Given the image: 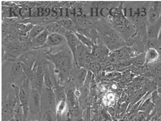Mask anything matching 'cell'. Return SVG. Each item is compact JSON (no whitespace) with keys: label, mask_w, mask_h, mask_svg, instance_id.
Instances as JSON below:
<instances>
[{"label":"cell","mask_w":161,"mask_h":121,"mask_svg":"<svg viewBox=\"0 0 161 121\" xmlns=\"http://www.w3.org/2000/svg\"><path fill=\"white\" fill-rule=\"evenodd\" d=\"M30 81L25 79L20 85L18 92V100L23 108L25 118L29 114V104L31 95V87H29Z\"/></svg>","instance_id":"obj_1"},{"label":"cell","mask_w":161,"mask_h":121,"mask_svg":"<svg viewBox=\"0 0 161 121\" xmlns=\"http://www.w3.org/2000/svg\"><path fill=\"white\" fill-rule=\"evenodd\" d=\"M51 60L53 62L55 68L58 72L64 74L69 72L71 69V60L69 56L67 55L65 52L61 51L57 54L49 56Z\"/></svg>","instance_id":"obj_2"},{"label":"cell","mask_w":161,"mask_h":121,"mask_svg":"<svg viewBox=\"0 0 161 121\" xmlns=\"http://www.w3.org/2000/svg\"><path fill=\"white\" fill-rule=\"evenodd\" d=\"M105 45L110 50H116L122 48L123 39L113 29L105 31L102 34Z\"/></svg>","instance_id":"obj_3"},{"label":"cell","mask_w":161,"mask_h":121,"mask_svg":"<svg viewBox=\"0 0 161 121\" xmlns=\"http://www.w3.org/2000/svg\"><path fill=\"white\" fill-rule=\"evenodd\" d=\"M41 93L36 88L32 87L31 89L29 104V112L33 115H36L40 110L41 104Z\"/></svg>","instance_id":"obj_4"},{"label":"cell","mask_w":161,"mask_h":121,"mask_svg":"<svg viewBox=\"0 0 161 121\" xmlns=\"http://www.w3.org/2000/svg\"><path fill=\"white\" fill-rule=\"evenodd\" d=\"M161 15V2H155L150 6L147 12V24L153 25Z\"/></svg>","instance_id":"obj_5"},{"label":"cell","mask_w":161,"mask_h":121,"mask_svg":"<svg viewBox=\"0 0 161 121\" xmlns=\"http://www.w3.org/2000/svg\"><path fill=\"white\" fill-rule=\"evenodd\" d=\"M91 54L95 57L97 62L102 63L108 59L109 55V49L105 45H94Z\"/></svg>","instance_id":"obj_6"},{"label":"cell","mask_w":161,"mask_h":121,"mask_svg":"<svg viewBox=\"0 0 161 121\" xmlns=\"http://www.w3.org/2000/svg\"><path fill=\"white\" fill-rule=\"evenodd\" d=\"M43 103L47 108V109H51L53 112H56L57 102H56V96L54 94L53 89L48 88L46 87L43 88Z\"/></svg>","instance_id":"obj_7"},{"label":"cell","mask_w":161,"mask_h":121,"mask_svg":"<svg viewBox=\"0 0 161 121\" xmlns=\"http://www.w3.org/2000/svg\"><path fill=\"white\" fill-rule=\"evenodd\" d=\"M16 101H7L2 104V121H9L14 116Z\"/></svg>","instance_id":"obj_8"},{"label":"cell","mask_w":161,"mask_h":121,"mask_svg":"<svg viewBox=\"0 0 161 121\" xmlns=\"http://www.w3.org/2000/svg\"><path fill=\"white\" fill-rule=\"evenodd\" d=\"M3 50L5 52V55L7 57L14 59L21 56L20 55L23 52L14 41L6 43L3 45Z\"/></svg>","instance_id":"obj_9"},{"label":"cell","mask_w":161,"mask_h":121,"mask_svg":"<svg viewBox=\"0 0 161 121\" xmlns=\"http://www.w3.org/2000/svg\"><path fill=\"white\" fill-rule=\"evenodd\" d=\"M64 36L66 40L68 46L72 53L74 60L75 61L76 55V49L80 41L76 37L74 32L71 31H66L64 33Z\"/></svg>","instance_id":"obj_10"},{"label":"cell","mask_w":161,"mask_h":121,"mask_svg":"<svg viewBox=\"0 0 161 121\" xmlns=\"http://www.w3.org/2000/svg\"><path fill=\"white\" fill-rule=\"evenodd\" d=\"M12 76L14 80L22 83L27 78L24 74L21 62L15 61L13 63L11 68Z\"/></svg>","instance_id":"obj_11"},{"label":"cell","mask_w":161,"mask_h":121,"mask_svg":"<svg viewBox=\"0 0 161 121\" xmlns=\"http://www.w3.org/2000/svg\"><path fill=\"white\" fill-rule=\"evenodd\" d=\"M161 28V15L160 18L153 25L147 24L146 32L148 39H158Z\"/></svg>","instance_id":"obj_12"},{"label":"cell","mask_w":161,"mask_h":121,"mask_svg":"<svg viewBox=\"0 0 161 121\" xmlns=\"http://www.w3.org/2000/svg\"><path fill=\"white\" fill-rule=\"evenodd\" d=\"M85 45L80 41L76 49V55H75V61L76 65H79L80 67L82 61L87 52V49Z\"/></svg>","instance_id":"obj_13"},{"label":"cell","mask_w":161,"mask_h":121,"mask_svg":"<svg viewBox=\"0 0 161 121\" xmlns=\"http://www.w3.org/2000/svg\"><path fill=\"white\" fill-rule=\"evenodd\" d=\"M88 71L86 69L81 67L74 73V78L78 84L82 85L85 83Z\"/></svg>","instance_id":"obj_14"},{"label":"cell","mask_w":161,"mask_h":121,"mask_svg":"<svg viewBox=\"0 0 161 121\" xmlns=\"http://www.w3.org/2000/svg\"><path fill=\"white\" fill-rule=\"evenodd\" d=\"M64 37L59 33L49 34L46 44L50 46H56L61 44L64 41Z\"/></svg>","instance_id":"obj_15"},{"label":"cell","mask_w":161,"mask_h":121,"mask_svg":"<svg viewBox=\"0 0 161 121\" xmlns=\"http://www.w3.org/2000/svg\"><path fill=\"white\" fill-rule=\"evenodd\" d=\"M49 35V33L48 31L45 28L44 30L38 36H36L34 39L31 40L32 44L36 46L43 45L47 42Z\"/></svg>","instance_id":"obj_16"},{"label":"cell","mask_w":161,"mask_h":121,"mask_svg":"<svg viewBox=\"0 0 161 121\" xmlns=\"http://www.w3.org/2000/svg\"><path fill=\"white\" fill-rule=\"evenodd\" d=\"M159 58V54L157 50L148 49L146 52V64L156 62Z\"/></svg>","instance_id":"obj_17"},{"label":"cell","mask_w":161,"mask_h":121,"mask_svg":"<svg viewBox=\"0 0 161 121\" xmlns=\"http://www.w3.org/2000/svg\"><path fill=\"white\" fill-rule=\"evenodd\" d=\"M55 96H56L57 104L62 101H66V92H65L64 87L61 86H58L53 89Z\"/></svg>","instance_id":"obj_18"},{"label":"cell","mask_w":161,"mask_h":121,"mask_svg":"<svg viewBox=\"0 0 161 121\" xmlns=\"http://www.w3.org/2000/svg\"><path fill=\"white\" fill-rule=\"evenodd\" d=\"M19 61L29 67L32 68L35 61L36 60V57L32 54H27L24 56L19 57Z\"/></svg>","instance_id":"obj_19"},{"label":"cell","mask_w":161,"mask_h":121,"mask_svg":"<svg viewBox=\"0 0 161 121\" xmlns=\"http://www.w3.org/2000/svg\"><path fill=\"white\" fill-rule=\"evenodd\" d=\"M154 106L155 105L153 102L152 98H148L142 103L140 108V111H142L150 114L154 108Z\"/></svg>","instance_id":"obj_20"},{"label":"cell","mask_w":161,"mask_h":121,"mask_svg":"<svg viewBox=\"0 0 161 121\" xmlns=\"http://www.w3.org/2000/svg\"><path fill=\"white\" fill-rule=\"evenodd\" d=\"M74 33L80 43L83 44L85 47H87L88 49H89L92 51V49L95 44H93V41L91 40V39L84 36L83 35L81 34L80 33L76 32H74Z\"/></svg>","instance_id":"obj_21"},{"label":"cell","mask_w":161,"mask_h":121,"mask_svg":"<svg viewBox=\"0 0 161 121\" xmlns=\"http://www.w3.org/2000/svg\"><path fill=\"white\" fill-rule=\"evenodd\" d=\"M29 39H27V37H19L18 38L15 39L14 41L17 44L21 51L25 52L29 48V45H30Z\"/></svg>","instance_id":"obj_22"},{"label":"cell","mask_w":161,"mask_h":121,"mask_svg":"<svg viewBox=\"0 0 161 121\" xmlns=\"http://www.w3.org/2000/svg\"><path fill=\"white\" fill-rule=\"evenodd\" d=\"M146 64V52L142 53L132 58V65L138 67H142Z\"/></svg>","instance_id":"obj_23"},{"label":"cell","mask_w":161,"mask_h":121,"mask_svg":"<svg viewBox=\"0 0 161 121\" xmlns=\"http://www.w3.org/2000/svg\"><path fill=\"white\" fill-rule=\"evenodd\" d=\"M66 100L68 106L70 109L76 108V99L75 94L72 90H68L66 92Z\"/></svg>","instance_id":"obj_24"},{"label":"cell","mask_w":161,"mask_h":121,"mask_svg":"<svg viewBox=\"0 0 161 121\" xmlns=\"http://www.w3.org/2000/svg\"><path fill=\"white\" fill-rule=\"evenodd\" d=\"M46 29L48 31L49 34L52 33H59L62 31L63 28L59 24L56 22H52L48 24L46 26Z\"/></svg>","instance_id":"obj_25"},{"label":"cell","mask_w":161,"mask_h":121,"mask_svg":"<svg viewBox=\"0 0 161 121\" xmlns=\"http://www.w3.org/2000/svg\"><path fill=\"white\" fill-rule=\"evenodd\" d=\"M46 27L42 25H36L32 28L29 32V37L32 40L38 36L44 30Z\"/></svg>","instance_id":"obj_26"},{"label":"cell","mask_w":161,"mask_h":121,"mask_svg":"<svg viewBox=\"0 0 161 121\" xmlns=\"http://www.w3.org/2000/svg\"><path fill=\"white\" fill-rule=\"evenodd\" d=\"M153 66V69L150 73L145 74L144 76L146 77H153L156 78L157 77H161V63H157Z\"/></svg>","instance_id":"obj_27"},{"label":"cell","mask_w":161,"mask_h":121,"mask_svg":"<svg viewBox=\"0 0 161 121\" xmlns=\"http://www.w3.org/2000/svg\"><path fill=\"white\" fill-rule=\"evenodd\" d=\"M21 65H22L23 70L24 74H25L27 79H28L31 82L33 83V80H34V76H35L34 71L32 70V68L29 67L26 65H24L23 63H21Z\"/></svg>","instance_id":"obj_28"},{"label":"cell","mask_w":161,"mask_h":121,"mask_svg":"<svg viewBox=\"0 0 161 121\" xmlns=\"http://www.w3.org/2000/svg\"><path fill=\"white\" fill-rule=\"evenodd\" d=\"M43 120L44 121H55L54 112L49 109H45L43 113Z\"/></svg>","instance_id":"obj_29"},{"label":"cell","mask_w":161,"mask_h":121,"mask_svg":"<svg viewBox=\"0 0 161 121\" xmlns=\"http://www.w3.org/2000/svg\"><path fill=\"white\" fill-rule=\"evenodd\" d=\"M88 68L89 69V70L92 73L96 74L99 73L100 72V71L102 70L101 63H100V62H97V61L91 63Z\"/></svg>","instance_id":"obj_30"},{"label":"cell","mask_w":161,"mask_h":121,"mask_svg":"<svg viewBox=\"0 0 161 121\" xmlns=\"http://www.w3.org/2000/svg\"><path fill=\"white\" fill-rule=\"evenodd\" d=\"M66 109V101H62L58 103L56 106V112L58 116L62 115Z\"/></svg>","instance_id":"obj_31"},{"label":"cell","mask_w":161,"mask_h":121,"mask_svg":"<svg viewBox=\"0 0 161 121\" xmlns=\"http://www.w3.org/2000/svg\"><path fill=\"white\" fill-rule=\"evenodd\" d=\"M63 28L69 29L73 26V22L70 18H62L57 22Z\"/></svg>","instance_id":"obj_32"},{"label":"cell","mask_w":161,"mask_h":121,"mask_svg":"<svg viewBox=\"0 0 161 121\" xmlns=\"http://www.w3.org/2000/svg\"><path fill=\"white\" fill-rule=\"evenodd\" d=\"M149 80H150V79L148 78L145 77V76H139L135 79V85H136V87H137L140 88L141 86L144 85Z\"/></svg>","instance_id":"obj_33"},{"label":"cell","mask_w":161,"mask_h":121,"mask_svg":"<svg viewBox=\"0 0 161 121\" xmlns=\"http://www.w3.org/2000/svg\"><path fill=\"white\" fill-rule=\"evenodd\" d=\"M160 43L158 39H148L147 40V46L148 49H154L157 50L160 47Z\"/></svg>","instance_id":"obj_34"},{"label":"cell","mask_w":161,"mask_h":121,"mask_svg":"<svg viewBox=\"0 0 161 121\" xmlns=\"http://www.w3.org/2000/svg\"><path fill=\"white\" fill-rule=\"evenodd\" d=\"M148 113L139 111L135 117V121H146L149 117Z\"/></svg>","instance_id":"obj_35"},{"label":"cell","mask_w":161,"mask_h":121,"mask_svg":"<svg viewBox=\"0 0 161 121\" xmlns=\"http://www.w3.org/2000/svg\"><path fill=\"white\" fill-rule=\"evenodd\" d=\"M10 25L8 24L3 23L2 25V36L4 39L7 36V34L9 30Z\"/></svg>","instance_id":"obj_36"},{"label":"cell","mask_w":161,"mask_h":121,"mask_svg":"<svg viewBox=\"0 0 161 121\" xmlns=\"http://www.w3.org/2000/svg\"><path fill=\"white\" fill-rule=\"evenodd\" d=\"M19 14L22 17H28L31 15V9L28 8H22L19 10Z\"/></svg>","instance_id":"obj_37"},{"label":"cell","mask_w":161,"mask_h":121,"mask_svg":"<svg viewBox=\"0 0 161 121\" xmlns=\"http://www.w3.org/2000/svg\"><path fill=\"white\" fill-rule=\"evenodd\" d=\"M2 15H5L6 17H10L11 15V8L8 7L3 6L2 8Z\"/></svg>","instance_id":"obj_38"},{"label":"cell","mask_w":161,"mask_h":121,"mask_svg":"<svg viewBox=\"0 0 161 121\" xmlns=\"http://www.w3.org/2000/svg\"><path fill=\"white\" fill-rule=\"evenodd\" d=\"M104 71L107 74L109 73H112V72H114L115 70H114V65L111 63L110 65H108L105 68Z\"/></svg>","instance_id":"obj_39"},{"label":"cell","mask_w":161,"mask_h":121,"mask_svg":"<svg viewBox=\"0 0 161 121\" xmlns=\"http://www.w3.org/2000/svg\"><path fill=\"white\" fill-rule=\"evenodd\" d=\"M154 81L157 84V88L161 87V77H157L154 78Z\"/></svg>","instance_id":"obj_40"},{"label":"cell","mask_w":161,"mask_h":121,"mask_svg":"<svg viewBox=\"0 0 161 121\" xmlns=\"http://www.w3.org/2000/svg\"><path fill=\"white\" fill-rule=\"evenodd\" d=\"M39 15V11L38 9L36 8H33L31 9V16H36Z\"/></svg>","instance_id":"obj_41"},{"label":"cell","mask_w":161,"mask_h":121,"mask_svg":"<svg viewBox=\"0 0 161 121\" xmlns=\"http://www.w3.org/2000/svg\"><path fill=\"white\" fill-rule=\"evenodd\" d=\"M108 13V10L106 8H103V9H102L101 10V14L102 15H107Z\"/></svg>","instance_id":"obj_42"},{"label":"cell","mask_w":161,"mask_h":121,"mask_svg":"<svg viewBox=\"0 0 161 121\" xmlns=\"http://www.w3.org/2000/svg\"><path fill=\"white\" fill-rule=\"evenodd\" d=\"M157 51L158 52V54H159V60H160V62L161 63V45H160V47H158V48L157 49Z\"/></svg>","instance_id":"obj_43"},{"label":"cell","mask_w":161,"mask_h":121,"mask_svg":"<svg viewBox=\"0 0 161 121\" xmlns=\"http://www.w3.org/2000/svg\"><path fill=\"white\" fill-rule=\"evenodd\" d=\"M109 113L110 114H111V116H114L115 112H114V110L113 108H110L109 109Z\"/></svg>","instance_id":"obj_44"},{"label":"cell","mask_w":161,"mask_h":121,"mask_svg":"<svg viewBox=\"0 0 161 121\" xmlns=\"http://www.w3.org/2000/svg\"><path fill=\"white\" fill-rule=\"evenodd\" d=\"M158 42L160 43V45H161V29H160L159 34H158Z\"/></svg>","instance_id":"obj_45"},{"label":"cell","mask_w":161,"mask_h":121,"mask_svg":"<svg viewBox=\"0 0 161 121\" xmlns=\"http://www.w3.org/2000/svg\"><path fill=\"white\" fill-rule=\"evenodd\" d=\"M46 13V15L47 14H48L49 13H50V9L49 8H46V9L45 10H44V13Z\"/></svg>","instance_id":"obj_46"},{"label":"cell","mask_w":161,"mask_h":121,"mask_svg":"<svg viewBox=\"0 0 161 121\" xmlns=\"http://www.w3.org/2000/svg\"><path fill=\"white\" fill-rule=\"evenodd\" d=\"M157 92H158V94L160 95H161V87L160 88H157Z\"/></svg>","instance_id":"obj_47"},{"label":"cell","mask_w":161,"mask_h":121,"mask_svg":"<svg viewBox=\"0 0 161 121\" xmlns=\"http://www.w3.org/2000/svg\"><path fill=\"white\" fill-rule=\"evenodd\" d=\"M9 121H15V120H14V118L13 117V118H11L10 120H9Z\"/></svg>","instance_id":"obj_48"},{"label":"cell","mask_w":161,"mask_h":121,"mask_svg":"<svg viewBox=\"0 0 161 121\" xmlns=\"http://www.w3.org/2000/svg\"><path fill=\"white\" fill-rule=\"evenodd\" d=\"M38 121V120H36V121Z\"/></svg>","instance_id":"obj_49"},{"label":"cell","mask_w":161,"mask_h":121,"mask_svg":"<svg viewBox=\"0 0 161 121\" xmlns=\"http://www.w3.org/2000/svg\"></svg>","instance_id":"obj_50"}]
</instances>
